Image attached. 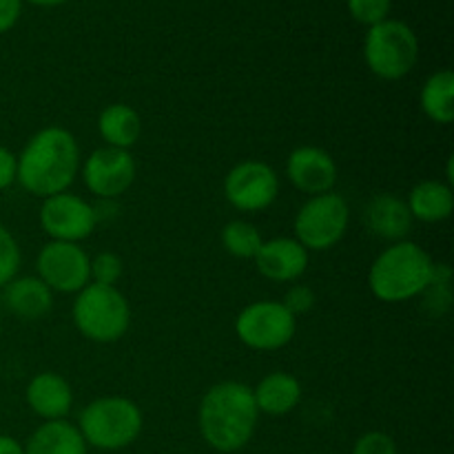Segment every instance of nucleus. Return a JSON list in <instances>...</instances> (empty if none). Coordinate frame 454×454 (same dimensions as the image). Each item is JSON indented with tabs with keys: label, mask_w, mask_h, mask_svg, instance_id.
Wrapping results in <instances>:
<instances>
[{
	"label": "nucleus",
	"mask_w": 454,
	"mask_h": 454,
	"mask_svg": "<svg viewBox=\"0 0 454 454\" xmlns=\"http://www.w3.org/2000/svg\"><path fill=\"white\" fill-rule=\"evenodd\" d=\"M84 186L100 200H115L136 182V160L129 151L102 146L82 164Z\"/></svg>",
	"instance_id": "obj_12"
},
{
	"label": "nucleus",
	"mask_w": 454,
	"mask_h": 454,
	"mask_svg": "<svg viewBox=\"0 0 454 454\" xmlns=\"http://www.w3.org/2000/svg\"><path fill=\"white\" fill-rule=\"evenodd\" d=\"M408 211L412 220L434 224L443 222L452 215L454 211V193L450 184H443L439 180H424L412 186L411 195L406 200Z\"/></svg>",
	"instance_id": "obj_19"
},
{
	"label": "nucleus",
	"mask_w": 454,
	"mask_h": 454,
	"mask_svg": "<svg viewBox=\"0 0 454 454\" xmlns=\"http://www.w3.org/2000/svg\"><path fill=\"white\" fill-rule=\"evenodd\" d=\"M71 317L82 337L96 344H114L131 326V306L118 286L91 282L75 293Z\"/></svg>",
	"instance_id": "obj_4"
},
{
	"label": "nucleus",
	"mask_w": 454,
	"mask_h": 454,
	"mask_svg": "<svg viewBox=\"0 0 454 454\" xmlns=\"http://www.w3.org/2000/svg\"><path fill=\"white\" fill-rule=\"evenodd\" d=\"M288 182L309 198L331 193L337 182V164L328 151L319 146H297L286 160Z\"/></svg>",
	"instance_id": "obj_13"
},
{
	"label": "nucleus",
	"mask_w": 454,
	"mask_h": 454,
	"mask_svg": "<svg viewBox=\"0 0 454 454\" xmlns=\"http://www.w3.org/2000/svg\"><path fill=\"white\" fill-rule=\"evenodd\" d=\"M0 454H25V446L9 434H0Z\"/></svg>",
	"instance_id": "obj_31"
},
{
	"label": "nucleus",
	"mask_w": 454,
	"mask_h": 454,
	"mask_svg": "<svg viewBox=\"0 0 454 454\" xmlns=\"http://www.w3.org/2000/svg\"><path fill=\"white\" fill-rule=\"evenodd\" d=\"M25 454H87V443L78 426L65 419L44 421L27 442Z\"/></svg>",
	"instance_id": "obj_20"
},
{
	"label": "nucleus",
	"mask_w": 454,
	"mask_h": 454,
	"mask_svg": "<svg viewBox=\"0 0 454 454\" xmlns=\"http://www.w3.org/2000/svg\"><path fill=\"white\" fill-rule=\"evenodd\" d=\"M260 411L251 386L242 381H220L200 402L198 426L204 442L217 452H238L253 439Z\"/></svg>",
	"instance_id": "obj_2"
},
{
	"label": "nucleus",
	"mask_w": 454,
	"mask_h": 454,
	"mask_svg": "<svg viewBox=\"0 0 454 454\" xmlns=\"http://www.w3.org/2000/svg\"><path fill=\"white\" fill-rule=\"evenodd\" d=\"M353 454H399L397 443L390 434L380 433V430H372V433L362 434V437L355 442Z\"/></svg>",
	"instance_id": "obj_27"
},
{
	"label": "nucleus",
	"mask_w": 454,
	"mask_h": 454,
	"mask_svg": "<svg viewBox=\"0 0 454 454\" xmlns=\"http://www.w3.org/2000/svg\"><path fill=\"white\" fill-rule=\"evenodd\" d=\"M279 195V177L270 164L244 160L224 177V198L238 211H266Z\"/></svg>",
	"instance_id": "obj_10"
},
{
	"label": "nucleus",
	"mask_w": 454,
	"mask_h": 454,
	"mask_svg": "<svg viewBox=\"0 0 454 454\" xmlns=\"http://www.w3.org/2000/svg\"><path fill=\"white\" fill-rule=\"evenodd\" d=\"M20 269V247L4 224H0V288L7 286Z\"/></svg>",
	"instance_id": "obj_24"
},
{
	"label": "nucleus",
	"mask_w": 454,
	"mask_h": 454,
	"mask_svg": "<svg viewBox=\"0 0 454 454\" xmlns=\"http://www.w3.org/2000/svg\"><path fill=\"white\" fill-rule=\"evenodd\" d=\"M4 304L20 319H43L53 306V291L38 278H13L4 286Z\"/></svg>",
	"instance_id": "obj_17"
},
{
	"label": "nucleus",
	"mask_w": 454,
	"mask_h": 454,
	"mask_svg": "<svg viewBox=\"0 0 454 454\" xmlns=\"http://www.w3.org/2000/svg\"><path fill=\"white\" fill-rule=\"evenodd\" d=\"M419 105L424 114L437 124H450L454 120V74L450 69H439L426 78L419 93Z\"/></svg>",
	"instance_id": "obj_22"
},
{
	"label": "nucleus",
	"mask_w": 454,
	"mask_h": 454,
	"mask_svg": "<svg viewBox=\"0 0 454 454\" xmlns=\"http://www.w3.org/2000/svg\"><path fill=\"white\" fill-rule=\"evenodd\" d=\"M16 155L0 145V191L9 189L16 182Z\"/></svg>",
	"instance_id": "obj_30"
},
{
	"label": "nucleus",
	"mask_w": 454,
	"mask_h": 454,
	"mask_svg": "<svg viewBox=\"0 0 454 454\" xmlns=\"http://www.w3.org/2000/svg\"><path fill=\"white\" fill-rule=\"evenodd\" d=\"M253 260L262 278L270 282H297L309 269V251L295 238H273L262 242Z\"/></svg>",
	"instance_id": "obj_14"
},
{
	"label": "nucleus",
	"mask_w": 454,
	"mask_h": 454,
	"mask_svg": "<svg viewBox=\"0 0 454 454\" xmlns=\"http://www.w3.org/2000/svg\"><path fill=\"white\" fill-rule=\"evenodd\" d=\"M40 226L56 242L80 244L98 224L96 207L75 193H56L43 200L38 213Z\"/></svg>",
	"instance_id": "obj_11"
},
{
	"label": "nucleus",
	"mask_w": 454,
	"mask_h": 454,
	"mask_svg": "<svg viewBox=\"0 0 454 454\" xmlns=\"http://www.w3.org/2000/svg\"><path fill=\"white\" fill-rule=\"evenodd\" d=\"M22 13V0H0V34H7L16 27Z\"/></svg>",
	"instance_id": "obj_29"
},
{
	"label": "nucleus",
	"mask_w": 454,
	"mask_h": 454,
	"mask_svg": "<svg viewBox=\"0 0 454 454\" xmlns=\"http://www.w3.org/2000/svg\"><path fill=\"white\" fill-rule=\"evenodd\" d=\"M122 278V260L115 253H98L91 257V282L115 286V282Z\"/></svg>",
	"instance_id": "obj_26"
},
{
	"label": "nucleus",
	"mask_w": 454,
	"mask_h": 454,
	"mask_svg": "<svg viewBox=\"0 0 454 454\" xmlns=\"http://www.w3.org/2000/svg\"><path fill=\"white\" fill-rule=\"evenodd\" d=\"M346 7L359 25L372 27L390 16L393 0H346Z\"/></svg>",
	"instance_id": "obj_25"
},
{
	"label": "nucleus",
	"mask_w": 454,
	"mask_h": 454,
	"mask_svg": "<svg viewBox=\"0 0 454 454\" xmlns=\"http://www.w3.org/2000/svg\"><path fill=\"white\" fill-rule=\"evenodd\" d=\"M262 235L255 224L244 220H233L222 229V247L229 255L238 260H253L262 247Z\"/></svg>",
	"instance_id": "obj_23"
},
{
	"label": "nucleus",
	"mask_w": 454,
	"mask_h": 454,
	"mask_svg": "<svg viewBox=\"0 0 454 454\" xmlns=\"http://www.w3.org/2000/svg\"><path fill=\"white\" fill-rule=\"evenodd\" d=\"M364 60L377 78L402 80L419 60V38L403 20L386 18L380 25L368 27Z\"/></svg>",
	"instance_id": "obj_6"
},
{
	"label": "nucleus",
	"mask_w": 454,
	"mask_h": 454,
	"mask_svg": "<svg viewBox=\"0 0 454 454\" xmlns=\"http://www.w3.org/2000/svg\"><path fill=\"white\" fill-rule=\"evenodd\" d=\"M350 211L340 193H322L306 200L297 211L295 239L306 251H328L344 239Z\"/></svg>",
	"instance_id": "obj_7"
},
{
	"label": "nucleus",
	"mask_w": 454,
	"mask_h": 454,
	"mask_svg": "<svg viewBox=\"0 0 454 454\" xmlns=\"http://www.w3.org/2000/svg\"><path fill=\"white\" fill-rule=\"evenodd\" d=\"M98 131H100V137L106 142V146L129 151L140 140V115L133 106L124 105V102H115V105L105 106L100 111Z\"/></svg>",
	"instance_id": "obj_21"
},
{
	"label": "nucleus",
	"mask_w": 454,
	"mask_h": 454,
	"mask_svg": "<svg viewBox=\"0 0 454 454\" xmlns=\"http://www.w3.org/2000/svg\"><path fill=\"white\" fill-rule=\"evenodd\" d=\"M27 3L35 4V7H58V4H65L67 0H27Z\"/></svg>",
	"instance_id": "obj_32"
},
{
	"label": "nucleus",
	"mask_w": 454,
	"mask_h": 454,
	"mask_svg": "<svg viewBox=\"0 0 454 454\" xmlns=\"http://www.w3.org/2000/svg\"><path fill=\"white\" fill-rule=\"evenodd\" d=\"M38 278L53 293H78L91 284V257L80 244L51 242L40 248L35 257Z\"/></svg>",
	"instance_id": "obj_9"
},
{
	"label": "nucleus",
	"mask_w": 454,
	"mask_h": 454,
	"mask_svg": "<svg viewBox=\"0 0 454 454\" xmlns=\"http://www.w3.org/2000/svg\"><path fill=\"white\" fill-rule=\"evenodd\" d=\"M295 317L282 301L260 300L242 309L235 319V335L247 348L270 353L279 350L295 337Z\"/></svg>",
	"instance_id": "obj_8"
},
{
	"label": "nucleus",
	"mask_w": 454,
	"mask_h": 454,
	"mask_svg": "<svg viewBox=\"0 0 454 454\" xmlns=\"http://www.w3.org/2000/svg\"><path fill=\"white\" fill-rule=\"evenodd\" d=\"M16 182L35 198L65 193L80 171V146L65 127H44L16 155Z\"/></svg>",
	"instance_id": "obj_1"
},
{
	"label": "nucleus",
	"mask_w": 454,
	"mask_h": 454,
	"mask_svg": "<svg viewBox=\"0 0 454 454\" xmlns=\"http://www.w3.org/2000/svg\"><path fill=\"white\" fill-rule=\"evenodd\" d=\"M434 262L419 244L393 242L372 262L368 270L371 293L384 304H402L424 295L433 279Z\"/></svg>",
	"instance_id": "obj_3"
},
{
	"label": "nucleus",
	"mask_w": 454,
	"mask_h": 454,
	"mask_svg": "<svg viewBox=\"0 0 454 454\" xmlns=\"http://www.w3.org/2000/svg\"><path fill=\"white\" fill-rule=\"evenodd\" d=\"M282 304L286 306V310L293 315V317H297V315L309 313V310L315 306L313 288L304 286V284H295V286H291L286 291V295H284Z\"/></svg>",
	"instance_id": "obj_28"
},
{
	"label": "nucleus",
	"mask_w": 454,
	"mask_h": 454,
	"mask_svg": "<svg viewBox=\"0 0 454 454\" xmlns=\"http://www.w3.org/2000/svg\"><path fill=\"white\" fill-rule=\"evenodd\" d=\"M257 411L270 417L288 415L297 408L301 399V384L295 375L275 371L260 380V384L253 388Z\"/></svg>",
	"instance_id": "obj_18"
},
{
	"label": "nucleus",
	"mask_w": 454,
	"mask_h": 454,
	"mask_svg": "<svg viewBox=\"0 0 454 454\" xmlns=\"http://www.w3.org/2000/svg\"><path fill=\"white\" fill-rule=\"evenodd\" d=\"M25 399L31 411L44 421L65 419L74 406V390L69 381L58 372H38L27 384Z\"/></svg>",
	"instance_id": "obj_15"
},
{
	"label": "nucleus",
	"mask_w": 454,
	"mask_h": 454,
	"mask_svg": "<svg viewBox=\"0 0 454 454\" xmlns=\"http://www.w3.org/2000/svg\"><path fill=\"white\" fill-rule=\"evenodd\" d=\"M142 411L127 397H100L89 402L78 417V430L87 446L122 450L142 433Z\"/></svg>",
	"instance_id": "obj_5"
},
{
	"label": "nucleus",
	"mask_w": 454,
	"mask_h": 454,
	"mask_svg": "<svg viewBox=\"0 0 454 454\" xmlns=\"http://www.w3.org/2000/svg\"><path fill=\"white\" fill-rule=\"evenodd\" d=\"M364 220L372 235L388 242H402L412 226L408 204L393 193L375 195L364 211Z\"/></svg>",
	"instance_id": "obj_16"
}]
</instances>
